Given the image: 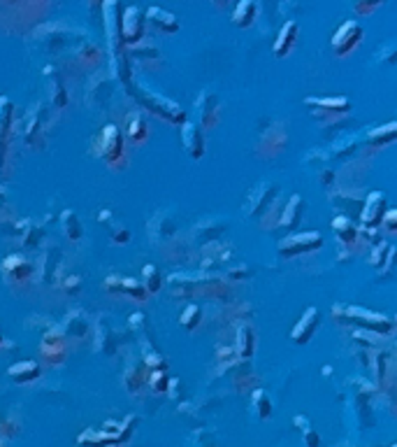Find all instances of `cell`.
I'll list each match as a JSON object with an SVG mask.
<instances>
[{"label":"cell","instance_id":"cell-1","mask_svg":"<svg viewBox=\"0 0 397 447\" xmlns=\"http://www.w3.org/2000/svg\"><path fill=\"white\" fill-rule=\"evenodd\" d=\"M96 151L110 165H117L119 161H124V138H121L117 126H105L100 138L96 142Z\"/></svg>","mask_w":397,"mask_h":447},{"label":"cell","instance_id":"cell-2","mask_svg":"<svg viewBox=\"0 0 397 447\" xmlns=\"http://www.w3.org/2000/svg\"><path fill=\"white\" fill-rule=\"evenodd\" d=\"M323 247V236L318 231H304L295 233V236H288L279 242V252L284 256H295L302 252H314V249Z\"/></svg>","mask_w":397,"mask_h":447},{"label":"cell","instance_id":"cell-3","mask_svg":"<svg viewBox=\"0 0 397 447\" xmlns=\"http://www.w3.org/2000/svg\"><path fill=\"white\" fill-rule=\"evenodd\" d=\"M363 42V26L358 21H346L337 28V33L332 35V49L334 54L346 56L349 51H353L358 44Z\"/></svg>","mask_w":397,"mask_h":447},{"label":"cell","instance_id":"cell-4","mask_svg":"<svg viewBox=\"0 0 397 447\" xmlns=\"http://www.w3.org/2000/svg\"><path fill=\"white\" fill-rule=\"evenodd\" d=\"M386 212H388L386 210V194L372 191L360 210V224L365 229H377L379 224H384Z\"/></svg>","mask_w":397,"mask_h":447},{"label":"cell","instance_id":"cell-5","mask_svg":"<svg viewBox=\"0 0 397 447\" xmlns=\"http://www.w3.org/2000/svg\"><path fill=\"white\" fill-rule=\"evenodd\" d=\"M121 35H124V44H135L142 40L144 35V12L140 7H128L121 17Z\"/></svg>","mask_w":397,"mask_h":447},{"label":"cell","instance_id":"cell-6","mask_svg":"<svg viewBox=\"0 0 397 447\" xmlns=\"http://www.w3.org/2000/svg\"><path fill=\"white\" fill-rule=\"evenodd\" d=\"M318 322H320V317H318V310L316 308H307L304 310V315L300 317V322L295 324V329H293V340L297 345H304V343H309L311 336H314V331L318 329Z\"/></svg>","mask_w":397,"mask_h":447},{"label":"cell","instance_id":"cell-7","mask_svg":"<svg viewBox=\"0 0 397 447\" xmlns=\"http://www.w3.org/2000/svg\"><path fill=\"white\" fill-rule=\"evenodd\" d=\"M346 315H349V320H353L358 324H365V327H370L372 331H381V333H386V331H391L393 327V322L388 320V317L384 315H374L370 313V310H358V308H346Z\"/></svg>","mask_w":397,"mask_h":447},{"label":"cell","instance_id":"cell-8","mask_svg":"<svg viewBox=\"0 0 397 447\" xmlns=\"http://www.w3.org/2000/svg\"><path fill=\"white\" fill-rule=\"evenodd\" d=\"M181 140H184V147L193 158H200L204 154V135L193 121H186L184 128H181Z\"/></svg>","mask_w":397,"mask_h":447},{"label":"cell","instance_id":"cell-9","mask_svg":"<svg viewBox=\"0 0 397 447\" xmlns=\"http://www.w3.org/2000/svg\"><path fill=\"white\" fill-rule=\"evenodd\" d=\"M40 352L44 354V359L47 361H60L65 354V338L60 331H49L47 336L42 338V345H40Z\"/></svg>","mask_w":397,"mask_h":447},{"label":"cell","instance_id":"cell-10","mask_svg":"<svg viewBox=\"0 0 397 447\" xmlns=\"http://www.w3.org/2000/svg\"><path fill=\"white\" fill-rule=\"evenodd\" d=\"M144 105H149L156 115L170 119V121H181V119H184V112H181V108H177V105L170 103V101H163V98H158L154 94L144 96Z\"/></svg>","mask_w":397,"mask_h":447},{"label":"cell","instance_id":"cell-11","mask_svg":"<svg viewBox=\"0 0 397 447\" xmlns=\"http://www.w3.org/2000/svg\"><path fill=\"white\" fill-rule=\"evenodd\" d=\"M297 30H300V28H297V21H286V24L281 26L277 42H274V54L286 56L288 51L293 49V44L297 40Z\"/></svg>","mask_w":397,"mask_h":447},{"label":"cell","instance_id":"cell-12","mask_svg":"<svg viewBox=\"0 0 397 447\" xmlns=\"http://www.w3.org/2000/svg\"><path fill=\"white\" fill-rule=\"evenodd\" d=\"M10 126H12V103L7 98H0V161L5 156L7 138H10Z\"/></svg>","mask_w":397,"mask_h":447},{"label":"cell","instance_id":"cell-13","mask_svg":"<svg viewBox=\"0 0 397 447\" xmlns=\"http://www.w3.org/2000/svg\"><path fill=\"white\" fill-rule=\"evenodd\" d=\"M147 17H149L151 24H154L156 28H160V30H165V33H174V30H179L177 17L170 14V12H165V10H160V7H149Z\"/></svg>","mask_w":397,"mask_h":447},{"label":"cell","instance_id":"cell-14","mask_svg":"<svg viewBox=\"0 0 397 447\" xmlns=\"http://www.w3.org/2000/svg\"><path fill=\"white\" fill-rule=\"evenodd\" d=\"M30 272H33V266H30L26 259H21V256H7L3 263V275L10 279H14V277L26 279Z\"/></svg>","mask_w":397,"mask_h":447},{"label":"cell","instance_id":"cell-15","mask_svg":"<svg viewBox=\"0 0 397 447\" xmlns=\"http://www.w3.org/2000/svg\"><path fill=\"white\" fill-rule=\"evenodd\" d=\"M216 110H219L216 98H214L211 94H202L200 101H197V112H200V121H202L204 128L216 124Z\"/></svg>","mask_w":397,"mask_h":447},{"label":"cell","instance_id":"cell-16","mask_svg":"<svg viewBox=\"0 0 397 447\" xmlns=\"http://www.w3.org/2000/svg\"><path fill=\"white\" fill-rule=\"evenodd\" d=\"M302 210H304V201H302V196H297V194H295L293 199L288 201V206L284 208V215H281L279 224L284 226V229H291V226H295L297 222H300Z\"/></svg>","mask_w":397,"mask_h":447},{"label":"cell","instance_id":"cell-17","mask_svg":"<svg viewBox=\"0 0 397 447\" xmlns=\"http://www.w3.org/2000/svg\"><path fill=\"white\" fill-rule=\"evenodd\" d=\"M332 229L341 238V242H346V245H351V242H356L358 238H360V229H358L353 222H349L346 217H334Z\"/></svg>","mask_w":397,"mask_h":447},{"label":"cell","instance_id":"cell-18","mask_svg":"<svg viewBox=\"0 0 397 447\" xmlns=\"http://www.w3.org/2000/svg\"><path fill=\"white\" fill-rule=\"evenodd\" d=\"M10 377L14 382H30L35 377H40V366L35 361H21L10 368Z\"/></svg>","mask_w":397,"mask_h":447},{"label":"cell","instance_id":"cell-19","mask_svg":"<svg viewBox=\"0 0 397 447\" xmlns=\"http://www.w3.org/2000/svg\"><path fill=\"white\" fill-rule=\"evenodd\" d=\"M367 140L372 142V145H388V142L397 140V121L372 128V131L367 133Z\"/></svg>","mask_w":397,"mask_h":447},{"label":"cell","instance_id":"cell-20","mask_svg":"<svg viewBox=\"0 0 397 447\" xmlns=\"http://www.w3.org/2000/svg\"><path fill=\"white\" fill-rule=\"evenodd\" d=\"M79 447H112V445H117L114 443V438H110L105 434V431H93V429H86L84 434L79 436Z\"/></svg>","mask_w":397,"mask_h":447},{"label":"cell","instance_id":"cell-21","mask_svg":"<svg viewBox=\"0 0 397 447\" xmlns=\"http://www.w3.org/2000/svg\"><path fill=\"white\" fill-rule=\"evenodd\" d=\"M256 3H251V0H242V3L235 7V12H233V21H235V26H240V28H247L251 21H254L256 17Z\"/></svg>","mask_w":397,"mask_h":447},{"label":"cell","instance_id":"cell-22","mask_svg":"<svg viewBox=\"0 0 397 447\" xmlns=\"http://www.w3.org/2000/svg\"><path fill=\"white\" fill-rule=\"evenodd\" d=\"M237 354L244 359L254 354V331H251V327H240L237 331Z\"/></svg>","mask_w":397,"mask_h":447},{"label":"cell","instance_id":"cell-23","mask_svg":"<svg viewBox=\"0 0 397 447\" xmlns=\"http://www.w3.org/2000/svg\"><path fill=\"white\" fill-rule=\"evenodd\" d=\"M267 191H274V187L272 184H258L256 187V191L249 196V203H247V215H256L258 208H263L261 203L267 201Z\"/></svg>","mask_w":397,"mask_h":447},{"label":"cell","instance_id":"cell-24","mask_svg":"<svg viewBox=\"0 0 397 447\" xmlns=\"http://www.w3.org/2000/svg\"><path fill=\"white\" fill-rule=\"evenodd\" d=\"M307 105H318V108H327L332 112H341L351 108L346 98H307Z\"/></svg>","mask_w":397,"mask_h":447},{"label":"cell","instance_id":"cell-25","mask_svg":"<svg viewBox=\"0 0 397 447\" xmlns=\"http://www.w3.org/2000/svg\"><path fill=\"white\" fill-rule=\"evenodd\" d=\"M121 291L131 294V296L137 298V301L147 298V287H144L142 282H137V279H133V277H124V279H121Z\"/></svg>","mask_w":397,"mask_h":447},{"label":"cell","instance_id":"cell-26","mask_svg":"<svg viewBox=\"0 0 397 447\" xmlns=\"http://www.w3.org/2000/svg\"><path fill=\"white\" fill-rule=\"evenodd\" d=\"M254 408H256V415L261 420H267L272 415V403H270V398H267L265 391H261V389L254 391Z\"/></svg>","mask_w":397,"mask_h":447},{"label":"cell","instance_id":"cell-27","mask_svg":"<svg viewBox=\"0 0 397 447\" xmlns=\"http://www.w3.org/2000/svg\"><path fill=\"white\" fill-rule=\"evenodd\" d=\"M63 224H65V236L70 238V240H79L82 226H79V219H77V215H74V212H70V210L63 212Z\"/></svg>","mask_w":397,"mask_h":447},{"label":"cell","instance_id":"cell-28","mask_svg":"<svg viewBox=\"0 0 397 447\" xmlns=\"http://www.w3.org/2000/svg\"><path fill=\"white\" fill-rule=\"evenodd\" d=\"M128 135H131V140H135V142H142L147 138V124H144V119L140 115H135L131 119V124H128Z\"/></svg>","mask_w":397,"mask_h":447},{"label":"cell","instance_id":"cell-29","mask_svg":"<svg viewBox=\"0 0 397 447\" xmlns=\"http://www.w3.org/2000/svg\"><path fill=\"white\" fill-rule=\"evenodd\" d=\"M388 252H391V245H388L386 240H379V245H374V252L370 256V263L372 266H377V268H384V263L388 259Z\"/></svg>","mask_w":397,"mask_h":447},{"label":"cell","instance_id":"cell-30","mask_svg":"<svg viewBox=\"0 0 397 447\" xmlns=\"http://www.w3.org/2000/svg\"><path fill=\"white\" fill-rule=\"evenodd\" d=\"M197 324H200V308H197V306H188L184 310V315H181V327L188 329V331H193Z\"/></svg>","mask_w":397,"mask_h":447},{"label":"cell","instance_id":"cell-31","mask_svg":"<svg viewBox=\"0 0 397 447\" xmlns=\"http://www.w3.org/2000/svg\"><path fill=\"white\" fill-rule=\"evenodd\" d=\"M149 384H151V389L158 391V394H163L167 389V375H165V370H151V375H149Z\"/></svg>","mask_w":397,"mask_h":447},{"label":"cell","instance_id":"cell-32","mask_svg":"<svg viewBox=\"0 0 397 447\" xmlns=\"http://www.w3.org/2000/svg\"><path fill=\"white\" fill-rule=\"evenodd\" d=\"M144 277H147V291H158L160 289V275L154 266H144Z\"/></svg>","mask_w":397,"mask_h":447},{"label":"cell","instance_id":"cell-33","mask_svg":"<svg viewBox=\"0 0 397 447\" xmlns=\"http://www.w3.org/2000/svg\"><path fill=\"white\" fill-rule=\"evenodd\" d=\"M377 56H379V61L381 63H397V47H393V44H386V47H381L379 51H377Z\"/></svg>","mask_w":397,"mask_h":447},{"label":"cell","instance_id":"cell-34","mask_svg":"<svg viewBox=\"0 0 397 447\" xmlns=\"http://www.w3.org/2000/svg\"><path fill=\"white\" fill-rule=\"evenodd\" d=\"M384 229L391 231V233H397V210H388L386 217H384Z\"/></svg>","mask_w":397,"mask_h":447},{"label":"cell","instance_id":"cell-35","mask_svg":"<svg viewBox=\"0 0 397 447\" xmlns=\"http://www.w3.org/2000/svg\"><path fill=\"white\" fill-rule=\"evenodd\" d=\"M302 436H304V443H307L309 447H318L320 445V438H318V434L314 429H302Z\"/></svg>","mask_w":397,"mask_h":447},{"label":"cell","instance_id":"cell-36","mask_svg":"<svg viewBox=\"0 0 397 447\" xmlns=\"http://www.w3.org/2000/svg\"><path fill=\"white\" fill-rule=\"evenodd\" d=\"M397 263V249L395 247H391V252H388V259H386V263H384V268H381V272H391V268Z\"/></svg>","mask_w":397,"mask_h":447},{"label":"cell","instance_id":"cell-37","mask_svg":"<svg viewBox=\"0 0 397 447\" xmlns=\"http://www.w3.org/2000/svg\"><path fill=\"white\" fill-rule=\"evenodd\" d=\"M377 7H381V3H372V5L356 3V12H358V14H367V12H372V10H377Z\"/></svg>","mask_w":397,"mask_h":447},{"label":"cell","instance_id":"cell-38","mask_svg":"<svg viewBox=\"0 0 397 447\" xmlns=\"http://www.w3.org/2000/svg\"><path fill=\"white\" fill-rule=\"evenodd\" d=\"M0 447H5V445H3V443H0Z\"/></svg>","mask_w":397,"mask_h":447},{"label":"cell","instance_id":"cell-39","mask_svg":"<svg viewBox=\"0 0 397 447\" xmlns=\"http://www.w3.org/2000/svg\"><path fill=\"white\" fill-rule=\"evenodd\" d=\"M393 447H397V445H393Z\"/></svg>","mask_w":397,"mask_h":447},{"label":"cell","instance_id":"cell-40","mask_svg":"<svg viewBox=\"0 0 397 447\" xmlns=\"http://www.w3.org/2000/svg\"><path fill=\"white\" fill-rule=\"evenodd\" d=\"M211 447H214V445H211Z\"/></svg>","mask_w":397,"mask_h":447}]
</instances>
